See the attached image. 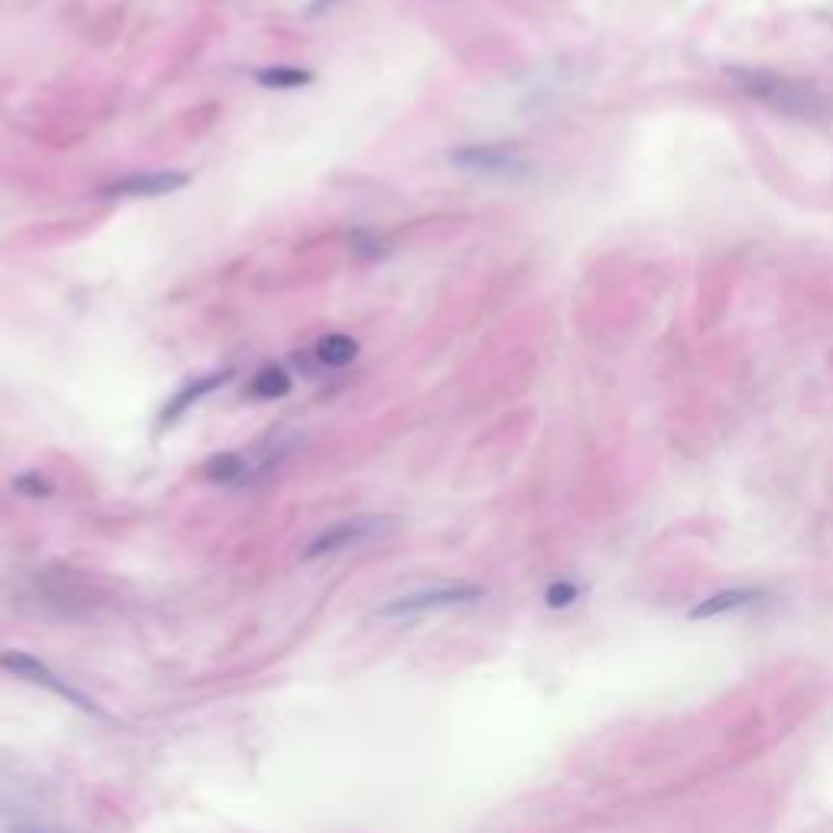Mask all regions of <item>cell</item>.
<instances>
[{"mask_svg":"<svg viewBox=\"0 0 833 833\" xmlns=\"http://www.w3.org/2000/svg\"><path fill=\"white\" fill-rule=\"evenodd\" d=\"M245 472H248V465H245V460H241L238 453H218V457H212V460L205 463V479H209V482H225V485H232V482H238Z\"/></svg>","mask_w":833,"mask_h":833,"instance_id":"7c38bea8","label":"cell"},{"mask_svg":"<svg viewBox=\"0 0 833 833\" xmlns=\"http://www.w3.org/2000/svg\"><path fill=\"white\" fill-rule=\"evenodd\" d=\"M733 82L742 92L765 108L798 117V121H828L831 117V101L808 82H798L791 76L778 72H762V69H733Z\"/></svg>","mask_w":833,"mask_h":833,"instance_id":"6da1fadb","label":"cell"},{"mask_svg":"<svg viewBox=\"0 0 833 833\" xmlns=\"http://www.w3.org/2000/svg\"><path fill=\"white\" fill-rule=\"evenodd\" d=\"M255 82L274 92H290V89H303L313 82V72L296 69V66H264L255 72Z\"/></svg>","mask_w":833,"mask_h":833,"instance_id":"30bf717a","label":"cell"},{"mask_svg":"<svg viewBox=\"0 0 833 833\" xmlns=\"http://www.w3.org/2000/svg\"><path fill=\"white\" fill-rule=\"evenodd\" d=\"M359 356V342L352 336H342V333H329L316 342V359L329 369H342V365H352Z\"/></svg>","mask_w":833,"mask_h":833,"instance_id":"9c48e42d","label":"cell"},{"mask_svg":"<svg viewBox=\"0 0 833 833\" xmlns=\"http://www.w3.org/2000/svg\"><path fill=\"white\" fill-rule=\"evenodd\" d=\"M485 596L482 586L472 583H457V586H434V589H420L410 596H397L387 606H381V619H414L424 612H437V609H453V606H469L479 603Z\"/></svg>","mask_w":833,"mask_h":833,"instance_id":"7a4b0ae2","label":"cell"},{"mask_svg":"<svg viewBox=\"0 0 833 833\" xmlns=\"http://www.w3.org/2000/svg\"><path fill=\"white\" fill-rule=\"evenodd\" d=\"M185 183H189V173H183V170H154V173H134V177H124L117 183L104 185L101 195L104 199H114V195H134V199L147 195V199H154V195H170V192L183 189Z\"/></svg>","mask_w":833,"mask_h":833,"instance_id":"5b68a950","label":"cell"},{"mask_svg":"<svg viewBox=\"0 0 833 833\" xmlns=\"http://www.w3.org/2000/svg\"><path fill=\"white\" fill-rule=\"evenodd\" d=\"M758 599L755 589H723V593H713L707 599H700L694 609H690V619H717V616H727V612H736V609H745Z\"/></svg>","mask_w":833,"mask_h":833,"instance_id":"52a82bcc","label":"cell"},{"mask_svg":"<svg viewBox=\"0 0 833 833\" xmlns=\"http://www.w3.org/2000/svg\"><path fill=\"white\" fill-rule=\"evenodd\" d=\"M450 160L463 170H482V173H505V170H518L521 157L515 154V147H502V144H475L453 150Z\"/></svg>","mask_w":833,"mask_h":833,"instance_id":"8992f818","label":"cell"},{"mask_svg":"<svg viewBox=\"0 0 833 833\" xmlns=\"http://www.w3.org/2000/svg\"><path fill=\"white\" fill-rule=\"evenodd\" d=\"M0 667L10 671V674H16V677H23V680H30V684H40V687L53 690L56 697H63V700H69V703H76V707H82V710H94V703H89L86 694H79L76 687H69V684H66L59 674H53L43 661H36V657H30V654H23V651H0Z\"/></svg>","mask_w":833,"mask_h":833,"instance_id":"277c9868","label":"cell"},{"mask_svg":"<svg viewBox=\"0 0 833 833\" xmlns=\"http://www.w3.org/2000/svg\"><path fill=\"white\" fill-rule=\"evenodd\" d=\"M290 387H293V381H290V374L283 369H261L251 378V397H261V401L286 397Z\"/></svg>","mask_w":833,"mask_h":833,"instance_id":"8fae6325","label":"cell"},{"mask_svg":"<svg viewBox=\"0 0 833 833\" xmlns=\"http://www.w3.org/2000/svg\"><path fill=\"white\" fill-rule=\"evenodd\" d=\"M576 596H579V586H576V583H570V579H556V583L548 586L544 603H548L551 609H566V606H573V603H576Z\"/></svg>","mask_w":833,"mask_h":833,"instance_id":"4fadbf2b","label":"cell"},{"mask_svg":"<svg viewBox=\"0 0 833 833\" xmlns=\"http://www.w3.org/2000/svg\"><path fill=\"white\" fill-rule=\"evenodd\" d=\"M394 521L391 518H349V521H339L326 531H319L306 548H303V560H319V556H333L349 551V548H359L371 538H381L384 531H391Z\"/></svg>","mask_w":833,"mask_h":833,"instance_id":"3957f363","label":"cell"},{"mask_svg":"<svg viewBox=\"0 0 833 833\" xmlns=\"http://www.w3.org/2000/svg\"><path fill=\"white\" fill-rule=\"evenodd\" d=\"M232 378V371H215V374H205V378H195V381H189L183 391L170 401V407L164 410V420H177L183 410H189L199 397H205L209 391H215V387H222L225 381Z\"/></svg>","mask_w":833,"mask_h":833,"instance_id":"ba28073f","label":"cell"},{"mask_svg":"<svg viewBox=\"0 0 833 833\" xmlns=\"http://www.w3.org/2000/svg\"><path fill=\"white\" fill-rule=\"evenodd\" d=\"M333 3H339V0H313V7H309V16H319L323 10H329Z\"/></svg>","mask_w":833,"mask_h":833,"instance_id":"e0dca14e","label":"cell"},{"mask_svg":"<svg viewBox=\"0 0 833 833\" xmlns=\"http://www.w3.org/2000/svg\"><path fill=\"white\" fill-rule=\"evenodd\" d=\"M352 251L362 255V258H378V255H384L381 241H378V238H369L365 232H356V235H352Z\"/></svg>","mask_w":833,"mask_h":833,"instance_id":"9a60e30c","label":"cell"},{"mask_svg":"<svg viewBox=\"0 0 833 833\" xmlns=\"http://www.w3.org/2000/svg\"><path fill=\"white\" fill-rule=\"evenodd\" d=\"M13 488L20 495H30V498H40V495H49L53 492V482L40 472H26V475H16L13 479Z\"/></svg>","mask_w":833,"mask_h":833,"instance_id":"5bb4252c","label":"cell"},{"mask_svg":"<svg viewBox=\"0 0 833 833\" xmlns=\"http://www.w3.org/2000/svg\"><path fill=\"white\" fill-rule=\"evenodd\" d=\"M10 833H59V831H49V828H36V824H16V828H10Z\"/></svg>","mask_w":833,"mask_h":833,"instance_id":"2e32d148","label":"cell"}]
</instances>
